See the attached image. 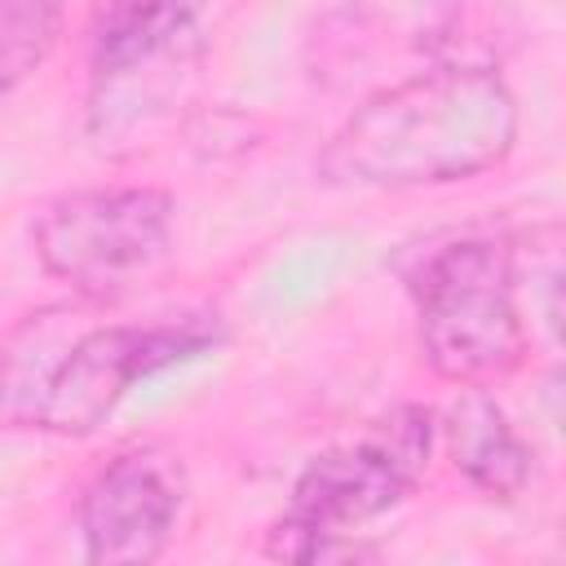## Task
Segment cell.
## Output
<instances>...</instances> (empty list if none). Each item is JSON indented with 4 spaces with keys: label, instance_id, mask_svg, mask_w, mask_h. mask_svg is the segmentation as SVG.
<instances>
[{
    "label": "cell",
    "instance_id": "277c9868",
    "mask_svg": "<svg viewBox=\"0 0 566 566\" xmlns=\"http://www.w3.org/2000/svg\"><path fill=\"white\" fill-rule=\"evenodd\" d=\"M420 310V358L460 389H491L526 358L513 252L495 239H451L407 270Z\"/></svg>",
    "mask_w": 566,
    "mask_h": 566
},
{
    "label": "cell",
    "instance_id": "ba28073f",
    "mask_svg": "<svg viewBox=\"0 0 566 566\" xmlns=\"http://www.w3.org/2000/svg\"><path fill=\"white\" fill-rule=\"evenodd\" d=\"M447 447L455 469L491 500H513L531 482V447L486 389H464L447 416Z\"/></svg>",
    "mask_w": 566,
    "mask_h": 566
},
{
    "label": "cell",
    "instance_id": "3957f363",
    "mask_svg": "<svg viewBox=\"0 0 566 566\" xmlns=\"http://www.w3.org/2000/svg\"><path fill=\"white\" fill-rule=\"evenodd\" d=\"M433 411L402 402L358 438L318 451L292 482L287 513L265 531L274 562H332L358 553L345 535L398 509L424 478L433 451Z\"/></svg>",
    "mask_w": 566,
    "mask_h": 566
},
{
    "label": "cell",
    "instance_id": "8992f818",
    "mask_svg": "<svg viewBox=\"0 0 566 566\" xmlns=\"http://www.w3.org/2000/svg\"><path fill=\"white\" fill-rule=\"evenodd\" d=\"M212 0H106L88 40V124L97 137L137 124L177 84L186 62H199L203 13Z\"/></svg>",
    "mask_w": 566,
    "mask_h": 566
},
{
    "label": "cell",
    "instance_id": "7a4b0ae2",
    "mask_svg": "<svg viewBox=\"0 0 566 566\" xmlns=\"http://www.w3.org/2000/svg\"><path fill=\"white\" fill-rule=\"evenodd\" d=\"M517 97L491 66L407 75L345 115L314 172L345 190L455 186L500 168L517 146Z\"/></svg>",
    "mask_w": 566,
    "mask_h": 566
},
{
    "label": "cell",
    "instance_id": "9c48e42d",
    "mask_svg": "<svg viewBox=\"0 0 566 566\" xmlns=\"http://www.w3.org/2000/svg\"><path fill=\"white\" fill-rule=\"evenodd\" d=\"M62 27L66 0H0V102L53 57Z\"/></svg>",
    "mask_w": 566,
    "mask_h": 566
},
{
    "label": "cell",
    "instance_id": "52a82bcc",
    "mask_svg": "<svg viewBox=\"0 0 566 566\" xmlns=\"http://www.w3.org/2000/svg\"><path fill=\"white\" fill-rule=\"evenodd\" d=\"M186 504V469L159 447L142 442L106 460L80 495V539L93 566H146L172 544Z\"/></svg>",
    "mask_w": 566,
    "mask_h": 566
},
{
    "label": "cell",
    "instance_id": "6da1fadb",
    "mask_svg": "<svg viewBox=\"0 0 566 566\" xmlns=\"http://www.w3.org/2000/svg\"><path fill=\"white\" fill-rule=\"evenodd\" d=\"M93 301H62L27 314L0 349V420L27 433L84 438L146 376L226 345L217 314L115 323Z\"/></svg>",
    "mask_w": 566,
    "mask_h": 566
},
{
    "label": "cell",
    "instance_id": "5b68a950",
    "mask_svg": "<svg viewBox=\"0 0 566 566\" xmlns=\"http://www.w3.org/2000/svg\"><path fill=\"white\" fill-rule=\"evenodd\" d=\"M177 199L159 186H88L49 199L31 221V248L49 279L80 301L111 305L146 287L172 256Z\"/></svg>",
    "mask_w": 566,
    "mask_h": 566
}]
</instances>
